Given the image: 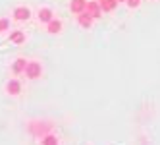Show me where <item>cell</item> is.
<instances>
[{
	"instance_id": "3",
	"label": "cell",
	"mask_w": 160,
	"mask_h": 145,
	"mask_svg": "<svg viewBox=\"0 0 160 145\" xmlns=\"http://www.w3.org/2000/svg\"><path fill=\"white\" fill-rule=\"evenodd\" d=\"M12 16H14V19H18V21H27V19L31 18V10H29L27 6H16L14 12H12Z\"/></svg>"
},
{
	"instance_id": "9",
	"label": "cell",
	"mask_w": 160,
	"mask_h": 145,
	"mask_svg": "<svg viewBox=\"0 0 160 145\" xmlns=\"http://www.w3.org/2000/svg\"><path fill=\"white\" fill-rule=\"evenodd\" d=\"M93 21H95V19L91 18V16H89L87 12H81V14L77 16V23L81 25V27H85V29H89L91 25H93Z\"/></svg>"
},
{
	"instance_id": "7",
	"label": "cell",
	"mask_w": 160,
	"mask_h": 145,
	"mask_svg": "<svg viewBox=\"0 0 160 145\" xmlns=\"http://www.w3.org/2000/svg\"><path fill=\"white\" fill-rule=\"evenodd\" d=\"M85 6H87V0H72L70 2V12L79 16L81 12H85Z\"/></svg>"
},
{
	"instance_id": "13",
	"label": "cell",
	"mask_w": 160,
	"mask_h": 145,
	"mask_svg": "<svg viewBox=\"0 0 160 145\" xmlns=\"http://www.w3.org/2000/svg\"><path fill=\"white\" fill-rule=\"evenodd\" d=\"M10 31V19L8 18H0V33Z\"/></svg>"
},
{
	"instance_id": "10",
	"label": "cell",
	"mask_w": 160,
	"mask_h": 145,
	"mask_svg": "<svg viewBox=\"0 0 160 145\" xmlns=\"http://www.w3.org/2000/svg\"><path fill=\"white\" fill-rule=\"evenodd\" d=\"M23 41H25V35H23V31H14V33H10V43L21 44Z\"/></svg>"
},
{
	"instance_id": "16",
	"label": "cell",
	"mask_w": 160,
	"mask_h": 145,
	"mask_svg": "<svg viewBox=\"0 0 160 145\" xmlns=\"http://www.w3.org/2000/svg\"><path fill=\"white\" fill-rule=\"evenodd\" d=\"M98 2H102V0H98Z\"/></svg>"
},
{
	"instance_id": "11",
	"label": "cell",
	"mask_w": 160,
	"mask_h": 145,
	"mask_svg": "<svg viewBox=\"0 0 160 145\" xmlns=\"http://www.w3.org/2000/svg\"><path fill=\"white\" fill-rule=\"evenodd\" d=\"M116 6H118V0H102V2H100L102 12H112Z\"/></svg>"
},
{
	"instance_id": "6",
	"label": "cell",
	"mask_w": 160,
	"mask_h": 145,
	"mask_svg": "<svg viewBox=\"0 0 160 145\" xmlns=\"http://www.w3.org/2000/svg\"><path fill=\"white\" fill-rule=\"evenodd\" d=\"M27 62H29V60H25V58H16V60H14V64H12V74H14V75L25 74Z\"/></svg>"
},
{
	"instance_id": "8",
	"label": "cell",
	"mask_w": 160,
	"mask_h": 145,
	"mask_svg": "<svg viewBox=\"0 0 160 145\" xmlns=\"http://www.w3.org/2000/svg\"><path fill=\"white\" fill-rule=\"evenodd\" d=\"M62 21L58 19V18H54V19H50L48 23H47V31L50 33V35H56V33H60L62 31Z\"/></svg>"
},
{
	"instance_id": "2",
	"label": "cell",
	"mask_w": 160,
	"mask_h": 145,
	"mask_svg": "<svg viewBox=\"0 0 160 145\" xmlns=\"http://www.w3.org/2000/svg\"><path fill=\"white\" fill-rule=\"evenodd\" d=\"M85 12L93 18V19H97V18H100L102 16V8H100V2L98 0H91V2H87V6H85Z\"/></svg>"
},
{
	"instance_id": "5",
	"label": "cell",
	"mask_w": 160,
	"mask_h": 145,
	"mask_svg": "<svg viewBox=\"0 0 160 145\" xmlns=\"http://www.w3.org/2000/svg\"><path fill=\"white\" fill-rule=\"evenodd\" d=\"M37 18H39L41 23H48L50 19H54V12H52V10H50L48 6H42V8H39Z\"/></svg>"
},
{
	"instance_id": "1",
	"label": "cell",
	"mask_w": 160,
	"mask_h": 145,
	"mask_svg": "<svg viewBox=\"0 0 160 145\" xmlns=\"http://www.w3.org/2000/svg\"><path fill=\"white\" fill-rule=\"evenodd\" d=\"M41 75H42V66H41V62L29 60L27 62V68H25V77H27V80H39Z\"/></svg>"
},
{
	"instance_id": "14",
	"label": "cell",
	"mask_w": 160,
	"mask_h": 145,
	"mask_svg": "<svg viewBox=\"0 0 160 145\" xmlns=\"http://www.w3.org/2000/svg\"><path fill=\"white\" fill-rule=\"evenodd\" d=\"M139 4H141V0H128L129 8H139Z\"/></svg>"
},
{
	"instance_id": "4",
	"label": "cell",
	"mask_w": 160,
	"mask_h": 145,
	"mask_svg": "<svg viewBox=\"0 0 160 145\" xmlns=\"http://www.w3.org/2000/svg\"><path fill=\"white\" fill-rule=\"evenodd\" d=\"M6 93L12 95V97H18V95L21 93V81L16 80V77H12V80L6 83Z\"/></svg>"
},
{
	"instance_id": "12",
	"label": "cell",
	"mask_w": 160,
	"mask_h": 145,
	"mask_svg": "<svg viewBox=\"0 0 160 145\" xmlns=\"http://www.w3.org/2000/svg\"><path fill=\"white\" fill-rule=\"evenodd\" d=\"M60 141H58V137L56 136H44L42 139H41V145H58Z\"/></svg>"
},
{
	"instance_id": "15",
	"label": "cell",
	"mask_w": 160,
	"mask_h": 145,
	"mask_svg": "<svg viewBox=\"0 0 160 145\" xmlns=\"http://www.w3.org/2000/svg\"><path fill=\"white\" fill-rule=\"evenodd\" d=\"M118 2H128V0H118Z\"/></svg>"
}]
</instances>
